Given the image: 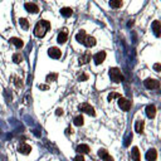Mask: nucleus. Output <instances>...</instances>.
I'll return each mask as SVG.
<instances>
[{
	"label": "nucleus",
	"instance_id": "1",
	"mask_svg": "<svg viewBox=\"0 0 161 161\" xmlns=\"http://www.w3.org/2000/svg\"><path fill=\"white\" fill-rule=\"evenodd\" d=\"M51 29V23L48 20H40L37 23L35 28H34V34L38 37V38H42L45 35L47 30Z\"/></svg>",
	"mask_w": 161,
	"mask_h": 161
},
{
	"label": "nucleus",
	"instance_id": "11",
	"mask_svg": "<svg viewBox=\"0 0 161 161\" xmlns=\"http://www.w3.org/2000/svg\"><path fill=\"white\" fill-rule=\"evenodd\" d=\"M82 44H84L88 48H91V47H93V45L96 44V39H94L93 37H91V35H86V37H84V39H83V43Z\"/></svg>",
	"mask_w": 161,
	"mask_h": 161
},
{
	"label": "nucleus",
	"instance_id": "21",
	"mask_svg": "<svg viewBox=\"0 0 161 161\" xmlns=\"http://www.w3.org/2000/svg\"><path fill=\"white\" fill-rule=\"evenodd\" d=\"M60 14H62L63 17L68 18V17H71V15L73 14V10H72L71 8H63V9H60Z\"/></svg>",
	"mask_w": 161,
	"mask_h": 161
},
{
	"label": "nucleus",
	"instance_id": "23",
	"mask_svg": "<svg viewBox=\"0 0 161 161\" xmlns=\"http://www.w3.org/2000/svg\"><path fill=\"white\" fill-rule=\"evenodd\" d=\"M73 124H74L76 126H82V125L84 124V118H83V116H82V115H79V116L74 117V121H73Z\"/></svg>",
	"mask_w": 161,
	"mask_h": 161
},
{
	"label": "nucleus",
	"instance_id": "30",
	"mask_svg": "<svg viewBox=\"0 0 161 161\" xmlns=\"http://www.w3.org/2000/svg\"><path fill=\"white\" fill-rule=\"evenodd\" d=\"M73 161H84V158L82 156V154H78V155L73 159Z\"/></svg>",
	"mask_w": 161,
	"mask_h": 161
},
{
	"label": "nucleus",
	"instance_id": "19",
	"mask_svg": "<svg viewBox=\"0 0 161 161\" xmlns=\"http://www.w3.org/2000/svg\"><path fill=\"white\" fill-rule=\"evenodd\" d=\"M87 34L84 30H79V32L76 34V40L79 42V43H83V39H84V37H86Z\"/></svg>",
	"mask_w": 161,
	"mask_h": 161
},
{
	"label": "nucleus",
	"instance_id": "16",
	"mask_svg": "<svg viewBox=\"0 0 161 161\" xmlns=\"http://www.w3.org/2000/svg\"><path fill=\"white\" fill-rule=\"evenodd\" d=\"M144 127H145V122L142 120H137L136 124H135V131L141 133V132L144 131Z\"/></svg>",
	"mask_w": 161,
	"mask_h": 161
},
{
	"label": "nucleus",
	"instance_id": "34",
	"mask_svg": "<svg viewBox=\"0 0 161 161\" xmlns=\"http://www.w3.org/2000/svg\"><path fill=\"white\" fill-rule=\"evenodd\" d=\"M103 161H113V158L112 156H110V155H107L105 159H103Z\"/></svg>",
	"mask_w": 161,
	"mask_h": 161
},
{
	"label": "nucleus",
	"instance_id": "22",
	"mask_svg": "<svg viewBox=\"0 0 161 161\" xmlns=\"http://www.w3.org/2000/svg\"><path fill=\"white\" fill-rule=\"evenodd\" d=\"M19 24H20V26L24 30H26V29L29 28V22L26 20L25 18H20V19H19Z\"/></svg>",
	"mask_w": 161,
	"mask_h": 161
},
{
	"label": "nucleus",
	"instance_id": "25",
	"mask_svg": "<svg viewBox=\"0 0 161 161\" xmlns=\"http://www.w3.org/2000/svg\"><path fill=\"white\" fill-rule=\"evenodd\" d=\"M13 60H14V63H22L23 62V56L22 54H19V53H15V54L13 56Z\"/></svg>",
	"mask_w": 161,
	"mask_h": 161
},
{
	"label": "nucleus",
	"instance_id": "36",
	"mask_svg": "<svg viewBox=\"0 0 161 161\" xmlns=\"http://www.w3.org/2000/svg\"><path fill=\"white\" fill-rule=\"evenodd\" d=\"M38 87H39V90H48V86H47V84H39Z\"/></svg>",
	"mask_w": 161,
	"mask_h": 161
},
{
	"label": "nucleus",
	"instance_id": "37",
	"mask_svg": "<svg viewBox=\"0 0 161 161\" xmlns=\"http://www.w3.org/2000/svg\"><path fill=\"white\" fill-rule=\"evenodd\" d=\"M0 161H6V159H5V156H3L1 154H0Z\"/></svg>",
	"mask_w": 161,
	"mask_h": 161
},
{
	"label": "nucleus",
	"instance_id": "15",
	"mask_svg": "<svg viewBox=\"0 0 161 161\" xmlns=\"http://www.w3.org/2000/svg\"><path fill=\"white\" fill-rule=\"evenodd\" d=\"M76 151H77L78 154H88V152H90V146H88V145H84V144L78 145L77 149H76Z\"/></svg>",
	"mask_w": 161,
	"mask_h": 161
},
{
	"label": "nucleus",
	"instance_id": "17",
	"mask_svg": "<svg viewBox=\"0 0 161 161\" xmlns=\"http://www.w3.org/2000/svg\"><path fill=\"white\" fill-rule=\"evenodd\" d=\"M152 30H154V33H155L156 37H160L161 25H160V22H159V20H155L154 23H152Z\"/></svg>",
	"mask_w": 161,
	"mask_h": 161
},
{
	"label": "nucleus",
	"instance_id": "4",
	"mask_svg": "<svg viewBox=\"0 0 161 161\" xmlns=\"http://www.w3.org/2000/svg\"><path fill=\"white\" fill-rule=\"evenodd\" d=\"M144 83H145V87L149 88V90H156V88L160 87V82L155 78H147L145 79Z\"/></svg>",
	"mask_w": 161,
	"mask_h": 161
},
{
	"label": "nucleus",
	"instance_id": "32",
	"mask_svg": "<svg viewBox=\"0 0 161 161\" xmlns=\"http://www.w3.org/2000/svg\"><path fill=\"white\" fill-rule=\"evenodd\" d=\"M154 69H155L156 72H160V69H161V66H160V63H156V64H154Z\"/></svg>",
	"mask_w": 161,
	"mask_h": 161
},
{
	"label": "nucleus",
	"instance_id": "27",
	"mask_svg": "<svg viewBox=\"0 0 161 161\" xmlns=\"http://www.w3.org/2000/svg\"><path fill=\"white\" fill-rule=\"evenodd\" d=\"M120 97H121L120 93H117V92H112V93L108 94V101H113V99L120 98Z\"/></svg>",
	"mask_w": 161,
	"mask_h": 161
},
{
	"label": "nucleus",
	"instance_id": "10",
	"mask_svg": "<svg viewBox=\"0 0 161 161\" xmlns=\"http://www.w3.org/2000/svg\"><path fill=\"white\" fill-rule=\"evenodd\" d=\"M158 159V151L155 149H150L147 152H146V160L147 161H156Z\"/></svg>",
	"mask_w": 161,
	"mask_h": 161
},
{
	"label": "nucleus",
	"instance_id": "20",
	"mask_svg": "<svg viewBox=\"0 0 161 161\" xmlns=\"http://www.w3.org/2000/svg\"><path fill=\"white\" fill-rule=\"evenodd\" d=\"M10 43H13L17 48H22L23 45H24L23 40H22V39H19V38H11V39H10Z\"/></svg>",
	"mask_w": 161,
	"mask_h": 161
},
{
	"label": "nucleus",
	"instance_id": "9",
	"mask_svg": "<svg viewBox=\"0 0 161 161\" xmlns=\"http://www.w3.org/2000/svg\"><path fill=\"white\" fill-rule=\"evenodd\" d=\"M18 151L20 152V154H23V155H28V154H30V151H32V147H30L28 144H24V142H23V144L19 145Z\"/></svg>",
	"mask_w": 161,
	"mask_h": 161
},
{
	"label": "nucleus",
	"instance_id": "35",
	"mask_svg": "<svg viewBox=\"0 0 161 161\" xmlns=\"http://www.w3.org/2000/svg\"><path fill=\"white\" fill-rule=\"evenodd\" d=\"M78 79H79V80H86V79H88V76H87V74H82Z\"/></svg>",
	"mask_w": 161,
	"mask_h": 161
},
{
	"label": "nucleus",
	"instance_id": "2",
	"mask_svg": "<svg viewBox=\"0 0 161 161\" xmlns=\"http://www.w3.org/2000/svg\"><path fill=\"white\" fill-rule=\"evenodd\" d=\"M108 73H110L111 80H113L115 83H120V82H122V80H124V76H122L121 71L118 69V68H111Z\"/></svg>",
	"mask_w": 161,
	"mask_h": 161
},
{
	"label": "nucleus",
	"instance_id": "14",
	"mask_svg": "<svg viewBox=\"0 0 161 161\" xmlns=\"http://www.w3.org/2000/svg\"><path fill=\"white\" fill-rule=\"evenodd\" d=\"M67 38H68V33L66 30H62L59 34H58V38H57V40H58L59 44H64L67 42Z\"/></svg>",
	"mask_w": 161,
	"mask_h": 161
},
{
	"label": "nucleus",
	"instance_id": "18",
	"mask_svg": "<svg viewBox=\"0 0 161 161\" xmlns=\"http://www.w3.org/2000/svg\"><path fill=\"white\" fill-rule=\"evenodd\" d=\"M131 156H132L133 161H141V158H140V151H139V149H137V147H133V149H132V151H131Z\"/></svg>",
	"mask_w": 161,
	"mask_h": 161
},
{
	"label": "nucleus",
	"instance_id": "6",
	"mask_svg": "<svg viewBox=\"0 0 161 161\" xmlns=\"http://www.w3.org/2000/svg\"><path fill=\"white\" fill-rule=\"evenodd\" d=\"M48 56L51 57V58L58 59V58H60V56H62V52H60V49H58V48L52 47L48 49Z\"/></svg>",
	"mask_w": 161,
	"mask_h": 161
},
{
	"label": "nucleus",
	"instance_id": "31",
	"mask_svg": "<svg viewBox=\"0 0 161 161\" xmlns=\"http://www.w3.org/2000/svg\"><path fill=\"white\" fill-rule=\"evenodd\" d=\"M132 140V135H128V137L126 139V142H125V146H128L130 145V141Z\"/></svg>",
	"mask_w": 161,
	"mask_h": 161
},
{
	"label": "nucleus",
	"instance_id": "5",
	"mask_svg": "<svg viewBox=\"0 0 161 161\" xmlns=\"http://www.w3.org/2000/svg\"><path fill=\"white\" fill-rule=\"evenodd\" d=\"M118 107H120L122 111H128L131 108V102L124 97H120L118 98Z\"/></svg>",
	"mask_w": 161,
	"mask_h": 161
},
{
	"label": "nucleus",
	"instance_id": "8",
	"mask_svg": "<svg viewBox=\"0 0 161 161\" xmlns=\"http://www.w3.org/2000/svg\"><path fill=\"white\" fill-rule=\"evenodd\" d=\"M106 59V53L105 52H98V53H96L94 57H93V60H94V63L97 64H101L103 63V60Z\"/></svg>",
	"mask_w": 161,
	"mask_h": 161
},
{
	"label": "nucleus",
	"instance_id": "7",
	"mask_svg": "<svg viewBox=\"0 0 161 161\" xmlns=\"http://www.w3.org/2000/svg\"><path fill=\"white\" fill-rule=\"evenodd\" d=\"M24 8H25L26 11H29V13H32V14H37L38 11H39V8H38L35 4H33V3H25Z\"/></svg>",
	"mask_w": 161,
	"mask_h": 161
},
{
	"label": "nucleus",
	"instance_id": "29",
	"mask_svg": "<svg viewBox=\"0 0 161 161\" xmlns=\"http://www.w3.org/2000/svg\"><path fill=\"white\" fill-rule=\"evenodd\" d=\"M15 86H17L18 88L23 87V82H22V79H19V78H15Z\"/></svg>",
	"mask_w": 161,
	"mask_h": 161
},
{
	"label": "nucleus",
	"instance_id": "13",
	"mask_svg": "<svg viewBox=\"0 0 161 161\" xmlns=\"http://www.w3.org/2000/svg\"><path fill=\"white\" fill-rule=\"evenodd\" d=\"M91 58H92V57H91L90 53H84L82 57H79V60H78L79 66H84V64H87L91 60Z\"/></svg>",
	"mask_w": 161,
	"mask_h": 161
},
{
	"label": "nucleus",
	"instance_id": "28",
	"mask_svg": "<svg viewBox=\"0 0 161 161\" xmlns=\"http://www.w3.org/2000/svg\"><path fill=\"white\" fill-rule=\"evenodd\" d=\"M107 155H108V152H107V150H105V149H101V150L98 151V156L101 159H105Z\"/></svg>",
	"mask_w": 161,
	"mask_h": 161
},
{
	"label": "nucleus",
	"instance_id": "3",
	"mask_svg": "<svg viewBox=\"0 0 161 161\" xmlns=\"http://www.w3.org/2000/svg\"><path fill=\"white\" fill-rule=\"evenodd\" d=\"M78 108H79V111H82V112L90 115V116H94V115H96L94 108L90 105V103H80V105L78 106Z\"/></svg>",
	"mask_w": 161,
	"mask_h": 161
},
{
	"label": "nucleus",
	"instance_id": "24",
	"mask_svg": "<svg viewBox=\"0 0 161 161\" xmlns=\"http://www.w3.org/2000/svg\"><path fill=\"white\" fill-rule=\"evenodd\" d=\"M110 5H111V8L117 9V8H120L122 5V1L121 0H110Z\"/></svg>",
	"mask_w": 161,
	"mask_h": 161
},
{
	"label": "nucleus",
	"instance_id": "33",
	"mask_svg": "<svg viewBox=\"0 0 161 161\" xmlns=\"http://www.w3.org/2000/svg\"><path fill=\"white\" fill-rule=\"evenodd\" d=\"M56 115H57V116H62V115H63V110L62 108H58V110L56 111Z\"/></svg>",
	"mask_w": 161,
	"mask_h": 161
},
{
	"label": "nucleus",
	"instance_id": "26",
	"mask_svg": "<svg viewBox=\"0 0 161 161\" xmlns=\"http://www.w3.org/2000/svg\"><path fill=\"white\" fill-rule=\"evenodd\" d=\"M57 78H58L57 73H49L47 76V82H54V80H57Z\"/></svg>",
	"mask_w": 161,
	"mask_h": 161
},
{
	"label": "nucleus",
	"instance_id": "12",
	"mask_svg": "<svg viewBox=\"0 0 161 161\" xmlns=\"http://www.w3.org/2000/svg\"><path fill=\"white\" fill-rule=\"evenodd\" d=\"M156 115V107L154 105H149L146 107V116L149 118H154Z\"/></svg>",
	"mask_w": 161,
	"mask_h": 161
}]
</instances>
